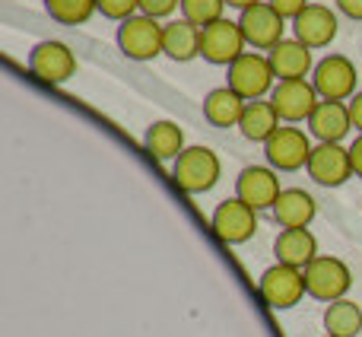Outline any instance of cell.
Masks as SVG:
<instances>
[{
    "label": "cell",
    "mask_w": 362,
    "mask_h": 337,
    "mask_svg": "<svg viewBox=\"0 0 362 337\" xmlns=\"http://www.w3.org/2000/svg\"><path fill=\"white\" fill-rule=\"evenodd\" d=\"M245 105H248V102H245L235 89L216 86V89H210L204 99V118L210 121L213 127H238V121H242V115H245Z\"/></svg>",
    "instance_id": "obj_21"
},
{
    "label": "cell",
    "mask_w": 362,
    "mask_h": 337,
    "mask_svg": "<svg viewBox=\"0 0 362 337\" xmlns=\"http://www.w3.org/2000/svg\"><path fill=\"white\" fill-rule=\"evenodd\" d=\"M270 67L276 74V83L280 80H305L308 74L315 70V57L312 48L302 45L299 38H283L274 51H267Z\"/></svg>",
    "instance_id": "obj_16"
},
{
    "label": "cell",
    "mask_w": 362,
    "mask_h": 337,
    "mask_svg": "<svg viewBox=\"0 0 362 337\" xmlns=\"http://www.w3.org/2000/svg\"><path fill=\"white\" fill-rule=\"evenodd\" d=\"M144 150L150 153L159 163H175L185 147V131L175 125V121H153L144 134Z\"/></svg>",
    "instance_id": "obj_20"
},
{
    "label": "cell",
    "mask_w": 362,
    "mask_h": 337,
    "mask_svg": "<svg viewBox=\"0 0 362 337\" xmlns=\"http://www.w3.org/2000/svg\"><path fill=\"white\" fill-rule=\"evenodd\" d=\"M226 16V0H181V19L194 23L197 29L219 23Z\"/></svg>",
    "instance_id": "obj_26"
},
{
    "label": "cell",
    "mask_w": 362,
    "mask_h": 337,
    "mask_svg": "<svg viewBox=\"0 0 362 337\" xmlns=\"http://www.w3.org/2000/svg\"><path fill=\"white\" fill-rule=\"evenodd\" d=\"M163 35H165V25L159 23V19L137 13V16L118 23V35L115 38H118V48L124 51L131 61H156L159 55H165Z\"/></svg>",
    "instance_id": "obj_5"
},
{
    "label": "cell",
    "mask_w": 362,
    "mask_h": 337,
    "mask_svg": "<svg viewBox=\"0 0 362 337\" xmlns=\"http://www.w3.org/2000/svg\"><path fill=\"white\" fill-rule=\"evenodd\" d=\"M238 25H242L245 42L257 51H274L276 45L286 38V19H283L267 0L251 6V10H242Z\"/></svg>",
    "instance_id": "obj_11"
},
{
    "label": "cell",
    "mask_w": 362,
    "mask_h": 337,
    "mask_svg": "<svg viewBox=\"0 0 362 337\" xmlns=\"http://www.w3.org/2000/svg\"><path fill=\"white\" fill-rule=\"evenodd\" d=\"M325 337H331V334H325Z\"/></svg>",
    "instance_id": "obj_34"
},
{
    "label": "cell",
    "mask_w": 362,
    "mask_h": 337,
    "mask_svg": "<svg viewBox=\"0 0 362 337\" xmlns=\"http://www.w3.org/2000/svg\"><path fill=\"white\" fill-rule=\"evenodd\" d=\"M350 159H353V175L362 178V134H356V140L350 144Z\"/></svg>",
    "instance_id": "obj_31"
},
{
    "label": "cell",
    "mask_w": 362,
    "mask_h": 337,
    "mask_svg": "<svg viewBox=\"0 0 362 337\" xmlns=\"http://www.w3.org/2000/svg\"><path fill=\"white\" fill-rule=\"evenodd\" d=\"M350 131H353V118L346 102H321L315 108V115L308 118V134L318 144H340Z\"/></svg>",
    "instance_id": "obj_17"
},
{
    "label": "cell",
    "mask_w": 362,
    "mask_h": 337,
    "mask_svg": "<svg viewBox=\"0 0 362 337\" xmlns=\"http://www.w3.org/2000/svg\"><path fill=\"white\" fill-rule=\"evenodd\" d=\"M248 42L242 35V25L238 19L223 16L219 23L200 29V57L210 64H219V67H232L238 57L245 55Z\"/></svg>",
    "instance_id": "obj_7"
},
{
    "label": "cell",
    "mask_w": 362,
    "mask_h": 337,
    "mask_svg": "<svg viewBox=\"0 0 362 337\" xmlns=\"http://www.w3.org/2000/svg\"><path fill=\"white\" fill-rule=\"evenodd\" d=\"M308 175L325 188H340L353 178V159L350 147L344 144H315L312 159H308Z\"/></svg>",
    "instance_id": "obj_15"
},
{
    "label": "cell",
    "mask_w": 362,
    "mask_h": 337,
    "mask_svg": "<svg viewBox=\"0 0 362 337\" xmlns=\"http://www.w3.org/2000/svg\"><path fill=\"white\" fill-rule=\"evenodd\" d=\"M257 293L270 309H293L305 296V274L289 264H270L257 280Z\"/></svg>",
    "instance_id": "obj_9"
},
{
    "label": "cell",
    "mask_w": 362,
    "mask_h": 337,
    "mask_svg": "<svg viewBox=\"0 0 362 337\" xmlns=\"http://www.w3.org/2000/svg\"><path fill=\"white\" fill-rule=\"evenodd\" d=\"M283 194L280 175L270 166H245L235 178V198H242L248 207L261 210H274L276 198Z\"/></svg>",
    "instance_id": "obj_13"
},
{
    "label": "cell",
    "mask_w": 362,
    "mask_h": 337,
    "mask_svg": "<svg viewBox=\"0 0 362 337\" xmlns=\"http://www.w3.org/2000/svg\"><path fill=\"white\" fill-rule=\"evenodd\" d=\"M321 321L331 337H356L362 331V309L353 299H337L325 309Z\"/></svg>",
    "instance_id": "obj_24"
},
{
    "label": "cell",
    "mask_w": 362,
    "mask_h": 337,
    "mask_svg": "<svg viewBox=\"0 0 362 337\" xmlns=\"http://www.w3.org/2000/svg\"><path fill=\"white\" fill-rule=\"evenodd\" d=\"M312 150H315V144L302 127L280 125L274 137L264 144V159L276 172H299V168H308Z\"/></svg>",
    "instance_id": "obj_6"
},
{
    "label": "cell",
    "mask_w": 362,
    "mask_h": 337,
    "mask_svg": "<svg viewBox=\"0 0 362 337\" xmlns=\"http://www.w3.org/2000/svg\"><path fill=\"white\" fill-rule=\"evenodd\" d=\"M276 127H280V115H276V108L270 105V99L248 102L242 121H238L242 137L251 140V144H267V140L276 134Z\"/></svg>",
    "instance_id": "obj_22"
},
{
    "label": "cell",
    "mask_w": 362,
    "mask_h": 337,
    "mask_svg": "<svg viewBox=\"0 0 362 337\" xmlns=\"http://www.w3.org/2000/svg\"><path fill=\"white\" fill-rule=\"evenodd\" d=\"M257 4H264V0H226V6H235V10H251Z\"/></svg>",
    "instance_id": "obj_33"
},
{
    "label": "cell",
    "mask_w": 362,
    "mask_h": 337,
    "mask_svg": "<svg viewBox=\"0 0 362 337\" xmlns=\"http://www.w3.org/2000/svg\"><path fill=\"white\" fill-rule=\"evenodd\" d=\"M210 226L226 245H242L257 232V210L245 204L242 198H226L213 210Z\"/></svg>",
    "instance_id": "obj_10"
},
{
    "label": "cell",
    "mask_w": 362,
    "mask_h": 337,
    "mask_svg": "<svg viewBox=\"0 0 362 337\" xmlns=\"http://www.w3.org/2000/svg\"><path fill=\"white\" fill-rule=\"evenodd\" d=\"M274 219L283 226V229H308V223L318 213V204L308 191L302 188H283V194L276 198L274 204Z\"/></svg>",
    "instance_id": "obj_18"
},
{
    "label": "cell",
    "mask_w": 362,
    "mask_h": 337,
    "mask_svg": "<svg viewBox=\"0 0 362 337\" xmlns=\"http://www.w3.org/2000/svg\"><path fill=\"white\" fill-rule=\"evenodd\" d=\"M178 6H181V0H140V13H144V16H153V19L172 16Z\"/></svg>",
    "instance_id": "obj_28"
},
{
    "label": "cell",
    "mask_w": 362,
    "mask_h": 337,
    "mask_svg": "<svg viewBox=\"0 0 362 337\" xmlns=\"http://www.w3.org/2000/svg\"><path fill=\"white\" fill-rule=\"evenodd\" d=\"M337 10L344 13V16L356 19V23H362V0H337Z\"/></svg>",
    "instance_id": "obj_30"
},
{
    "label": "cell",
    "mask_w": 362,
    "mask_h": 337,
    "mask_svg": "<svg viewBox=\"0 0 362 337\" xmlns=\"http://www.w3.org/2000/svg\"><path fill=\"white\" fill-rule=\"evenodd\" d=\"M346 105H350V118H353V127H356V131L362 134V89L356 96H353L350 102H346Z\"/></svg>",
    "instance_id": "obj_32"
},
{
    "label": "cell",
    "mask_w": 362,
    "mask_h": 337,
    "mask_svg": "<svg viewBox=\"0 0 362 337\" xmlns=\"http://www.w3.org/2000/svg\"><path fill=\"white\" fill-rule=\"evenodd\" d=\"M99 13L105 19L124 23V19H131L140 13V0H99Z\"/></svg>",
    "instance_id": "obj_27"
},
{
    "label": "cell",
    "mask_w": 362,
    "mask_h": 337,
    "mask_svg": "<svg viewBox=\"0 0 362 337\" xmlns=\"http://www.w3.org/2000/svg\"><path fill=\"white\" fill-rule=\"evenodd\" d=\"M359 70L346 55H327L315 64L312 86L318 89L321 102H350L359 93Z\"/></svg>",
    "instance_id": "obj_3"
},
{
    "label": "cell",
    "mask_w": 362,
    "mask_h": 337,
    "mask_svg": "<svg viewBox=\"0 0 362 337\" xmlns=\"http://www.w3.org/2000/svg\"><path fill=\"white\" fill-rule=\"evenodd\" d=\"M226 86L235 89L245 102H257L264 96L274 93L276 86V74L270 67V57L267 55H257V51H245L232 67H226Z\"/></svg>",
    "instance_id": "obj_2"
},
{
    "label": "cell",
    "mask_w": 362,
    "mask_h": 337,
    "mask_svg": "<svg viewBox=\"0 0 362 337\" xmlns=\"http://www.w3.org/2000/svg\"><path fill=\"white\" fill-rule=\"evenodd\" d=\"M163 51L165 57L178 64H187L194 57H200V29L187 19H172L165 23V35H163Z\"/></svg>",
    "instance_id": "obj_23"
},
{
    "label": "cell",
    "mask_w": 362,
    "mask_h": 337,
    "mask_svg": "<svg viewBox=\"0 0 362 337\" xmlns=\"http://www.w3.org/2000/svg\"><path fill=\"white\" fill-rule=\"evenodd\" d=\"M219 175H223V163L210 147H187L185 153L172 163V181L185 194H206L216 188Z\"/></svg>",
    "instance_id": "obj_1"
},
{
    "label": "cell",
    "mask_w": 362,
    "mask_h": 337,
    "mask_svg": "<svg viewBox=\"0 0 362 337\" xmlns=\"http://www.w3.org/2000/svg\"><path fill=\"white\" fill-rule=\"evenodd\" d=\"M29 70L48 86H61L70 76L76 74V55L67 48L64 42H54V38H45L32 48L29 55Z\"/></svg>",
    "instance_id": "obj_12"
},
{
    "label": "cell",
    "mask_w": 362,
    "mask_h": 337,
    "mask_svg": "<svg viewBox=\"0 0 362 337\" xmlns=\"http://www.w3.org/2000/svg\"><path fill=\"white\" fill-rule=\"evenodd\" d=\"M340 32V19L337 13L327 4H308L299 16L293 19V38H299L308 48H327Z\"/></svg>",
    "instance_id": "obj_14"
},
{
    "label": "cell",
    "mask_w": 362,
    "mask_h": 337,
    "mask_svg": "<svg viewBox=\"0 0 362 337\" xmlns=\"http://www.w3.org/2000/svg\"><path fill=\"white\" fill-rule=\"evenodd\" d=\"M274 255L280 264L305 270L308 264L318 258V239L308 229H283L274 242Z\"/></svg>",
    "instance_id": "obj_19"
},
{
    "label": "cell",
    "mask_w": 362,
    "mask_h": 337,
    "mask_svg": "<svg viewBox=\"0 0 362 337\" xmlns=\"http://www.w3.org/2000/svg\"><path fill=\"white\" fill-rule=\"evenodd\" d=\"M267 99H270V105L276 108L283 125H299V121L308 125L315 108L321 105V96H318V89L312 86V80H280Z\"/></svg>",
    "instance_id": "obj_8"
},
{
    "label": "cell",
    "mask_w": 362,
    "mask_h": 337,
    "mask_svg": "<svg viewBox=\"0 0 362 337\" xmlns=\"http://www.w3.org/2000/svg\"><path fill=\"white\" fill-rule=\"evenodd\" d=\"M45 10L64 25H83L99 13V0H45Z\"/></svg>",
    "instance_id": "obj_25"
},
{
    "label": "cell",
    "mask_w": 362,
    "mask_h": 337,
    "mask_svg": "<svg viewBox=\"0 0 362 337\" xmlns=\"http://www.w3.org/2000/svg\"><path fill=\"white\" fill-rule=\"evenodd\" d=\"M305 293L318 302H337V299H346L353 287V274L340 258H331V255H318L305 270Z\"/></svg>",
    "instance_id": "obj_4"
},
{
    "label": "cell",
    "mask_w": 362,
    "mask_h": 337,
    "mask_svg": "<svg viewBox=\"0 0 362 337\" xmlns=\"http://www.w3.org/2000/svg\"><path fill=\"white\" fill-rule=\"evenodd\" d=\"M267 4H270V6H274V10H276V13H280V16H283V19H286V23H293V19H296V16H299V13H302V10H305V6H308V4H312V0H267Z\"/></svg>",
    "instance_id": "obj_29"
}]
</instances>
